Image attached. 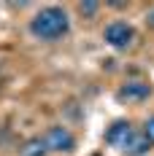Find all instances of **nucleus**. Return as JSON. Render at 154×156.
Here are the masks:
<instances>
[{
    "label": "nucleus",
    "instance_id": "obj_1",
    "mask_svg": "<svg viewBox=\"0 0 154 156\" xmlns=\"http://www.w3.org/2000/svg\"><path fill=\"white\" fill-rule=\"evenodd\" d=\"M70 30V19L60 5H46L30 19V32L38 41H60Z\"/></svg>",
    "mask_w": 154,
    "mask_h": 156
},
{
    "label": "nucleus",
    "instance_id": "obj_2",
    "mask_svg": "<svg viewBox=\"0 0 154 156\" xmlns=\"http://www.w3.org/2000/svg\"><path fill=\"white\" fill-rule=\"evenodd\" d=\"M43 140H46L49 151H54V154H70L76 148V137L65 126H49L43 132Z\"/></svg>",
    "mask_w": 154,
    "mask_h": 156
},
{
    "label": "nucleus",
    "instance_id": "obj_3",
    "mask_svg": "<svg viewBox=\"0 0 154 156\" xmlns=\"http://www.w3.org/2000/svg\"><path fill=\"white\" fill-rule=\"evenodd\" d=\"M103 38H106V43L111 48H127L133 43V38H135V30L127 24V22H111L103 32Z\"/></svg>",
    "mask_w": 154,
    "mask_h": 156
},
{
    "label": "nucleus",
    "instance_id": "obj_4",
    "mask_svg": "<svg viewBox=\"0 0 154 156\" xmlns=\"http://www.w3.org/2000/svg\"><path fill=\"white\" fill-rule=\"evenodd\" d=\"M149 94H152L149 83H143V81H127L124 86H119L116 100L119 102H143V100H149Z\"/></svg>",
    "mask_w": 154,
    "mask_h": 156
},
{
    "label": "nucleus",
    "instance_id": "obj_5",
    "mask_svg": "<svg viewBox=\"0 0 154 156\" xmlns=\"http://www.w3.org/2000/svg\"><path fill=\"white\" fill-rule=\"evenodd\" d=\"M133 124L130 121H114V124L108 126V132H106V143L108 145H116V148H124V143L133 137Z\"/></svg>",
    "mask_w": 154,
    "mask_h": 156
},
{
    "label": "nucleus",
    "instance_id": "obj_6",
    "mask_svg": "<svg viewBox=\"0 0 154 156\" xmlns=\"http://www.w3.org/2000/svg\"><path fill=\"white\" fill-rule=\"evenodd\" d=\"M149 151H152V140L143 132H133V137L124 143V148H122V154H127V156H143Z\"/></svg>",
    "mask_w": 154,
    "mask_h": 156
},
{
    "label": "nucleus",
    "instance_id": "obj_7",
    "mask_svg": "<svg viewBox=\"0 0 154 156\" xmlns=\"http://www.w3.org/2000/svg\"><path fill=\"white\" fill-rule=\"evenodd\" d=\"M46 154H49V145L43 137H30L19 148V156H46Z\"/></svg>",
    "mask_w": 154,
    "mask_h": 156
},
{
    "label": "nucleus",
    "instance_id": "obj_8",
    "mask_svg": "<svg viewBox=\"0 0 154 156\" xmlns=\"http://www.w3.org/2000/svg\"><path fill=\"white\" fill-rule=\"evenodd\" d=\"M97 11H100V3H92V0H89V3H78V14L87 16V19H89V16H95Z\"/></svg>",
    "mask_w": 154,
    "mask_h": 156
},
{
    "label": "nucleus",
    "instance_id": "obj_9",
    "mask_svg": "<svg viewBox=\"0 0 154 156\" xmlns=\"http://www.w3.org/2000/svg\"><path fill=\"white\" fill-rule=\"evenodd\" d=\"M141 132H143V135L152 140V145H154V116H152V119H146V124H143V129H141Z\"/></svg>",
    "mask_w": 154,
    "mask_h": 156
},
{
    "label": "nucleus",
    "instance_id": "obj_10",
    "mask_svg": "<svg viewBox=\"0 0 154 156\" xmlns=\"http://www.w3.org/2000/svg\"><path fill=\"white\" fill-rule=\"evenodd\" d=\"M146 22H149V27H154V8L149 11V16H146Z\"/></svg>",
    "mask_w": 154,
    "mask_h": 156
}]
</instances>
